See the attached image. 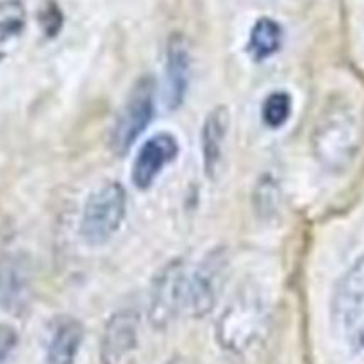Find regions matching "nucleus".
Returning <instances> with one entry per match:
<instances>
[{
    "label": "nucleus",
    "instance_id": "f257e3e1",
    "mask_svg": "<svg viewBox=\"0 0 364 364\" xmlns=\"http://www.w3.org/2000/svg\"><path fill=\"white\" fill-rule=\"evenodd\" d=\"M314 157L331 171L345 170L359 150V125L345 104H331L321 111L313 136Z\"/></svg>",
    "mask_w": 364,
    "mask_h": 364
},
{
    "label": "nucleus",
    "instance_id": "f03ea898",
    "mask_svg": "<svg viewBox=\"0 0 364 364\" xmlns=\"http://www.w3.org/2000/svg\"><path fill=\"white\" fill-rule=\"evenodd\" d=\"M332 314L346 350L353 357H364V257L357 259L339 281Z\"/></svg>",
    "mask_w": 364,
    "mask_h": 364
},
{
    "label": "nucleus",
    "instance_id": "7ed1b4c3",
    "mask_svg": "<svg viewBox=\"0 0 364 364\" xmlns=\"http://www.w3.org/2000/svg\"><path fill=\"white\" fill-rule=\"evenodd\" d=\"M266 311L254 293H241L227 307L216 327L220 345L232 353H243L261 338Z\"/></svg>",
    "mask_w": 364,
    "mask_h": 364
},
{
    "label": "nucleus",
    "instance_id": "20e7f679",
    "mask_svg": "<svg viewBox=\"0 0 364 364\" xmlns=\"http://www.w3.org/2000/svg\"><path fill=\"white\" fill-rule=\"evenodd\" d=\"M125 191L109 182L87 198L80 220V234L90 245H102L120 229L125 216Z\"/></svg>",
    "mask_w": 364,
    "mask_h": 364
},
{
    "label": "nucleus",
    "instance_id": "39448f33",
    "mask_svg": "<svg viewBox=\"0 0 364 364\" xmlns=\"http://www.w3.org/2000/svg\"><path fill=\"white\" fill-rule=\"evenodd\" d=\"M154 118V80L141 77L129 93L111 134V149L122 156L143 134Z\"/></svg>",
    "mask_w": 364,
    "mask_h": 364
},
{
    "label": "nucleus",
    "instance_id": "423d86ee",
    "mask_svg": "<svg viewBox=\"0 0 364 364\" xmlns=\"http://www.w3.org/2000/svg\"><path fill=\"white\" fill-rule=\"evenodd\" d=\"M186 275L184 264L181 261H171L157 273L150 289L149 316L150 323L157 328H163L171 323L175 314L178 313L182 300L186 296Z\"/></svg>",
    "mask_w": 364,
    "mask_h": 364
},
{
    "label": "nucleus",
    "instance_id": "0eeeda50",
    "mask_svg": "<svg viewBox=\"0 0 364 364\" xmlns=\"http://www.w3.org/2000/svg\"><path fill=\"white\" fill-rule=\"evenodd\" d=\"M138 314L118 311L104 328L100 359L102 364H129L138 346Z\"/></svg>",
    "mask_w": 364,
    "mask_h": 364
},
{
    "label": "nucleus",
    "instance_id": "6e6552de",
    "mask_svg": "<svg viewBox=\"0 0 364 364\" xmlns=\"http://www.w3.org/2000/svg\"><path fill=\"white\" fill-rule=\"evenodd\" d=\"M178 145L177 139L171 134H156L149 141L143 143L141 150L136 156L132 164V182L139 190H146L152 186L157 175L163 171L166 164L177 157Z\"/></svg>",
    "mask_w": 364,
    "mask_h": 364
},
{
    "label": "nucleus",
    "instance_id": "1a4fd4ad",
    "mask_svg": "<svg viewBox=\"0 0 364 364\" xmlns=\"http://www.w3.org/2000/svg\"><path fill=\"white\" fill-rule=\"evenodd\" d=\"M223 266H225V257L222 252H211L195 272L186 288V299L193 316H205L215 307Z\"/></svg>",
    "mask_w": 364,
    "mask_h": 364
},
{
    "label": "nucleus",
    "instance_id": "9d476101",
    "mask_svg": "<svg viewBox=\"0 0 364 364\" xmlns=\"http://www.w3.org/2000/svg\"><path fill=\"white\" fill-rule=\"evenodd\" d=\"M190 80V48L182 34H171L166 47V104L177 109Z\"/></svg>",
    "mask_w": 364,
    "mask_h": 364
},
{
    "label": "nucleus",
    "instance_id": "9b49d317",
    "mask_svg": "<svg viewBox=\"0 0 364 364\" xmlns=\"http://www.w3.org/2000/svg\"><path fill=\"white\" fill-rule=\"evenodd\" d=\"M84 331L79 320L72 316H61L52 327L47 346L48 364H73L82 345Z\"/></svg>",
    "mask_w": 364,
    "mask_h": 364
},
{
    "label": "nucleus",
    "instance_id": "f8f14e48",
    "mask_svg": "<svg viewBox=\"0 0 364 364\" xmlns=\"http://www.w3.org/2000/svg\"><path fill=\"white\" fill-rule=\"evenodd\" d=\"M227 131H229V113L225 107H216L208 114L202 131V154H204V170L209 178H216L220 164L223 159V145H225Z\"/></svg>",
    "mask_w": 364,
    "mask_h": 364
},
{
    "label": "nucleus",
    "instance_id": "ddd939ff",
    "mask_svg": "<svg viewBox=\"0 0 364 364\" xmlns=\"http://www.w3.org/2000/svg\"><path fill=\"white\" fill-rule=\"evenodd\" d=\"M282 29L275 20L261 18L250 33V52L257 59H266L281 48Z\"/></svg>",
    "mask_w": 364,
    "mask_h": 364
},
{
    "label": "nucleus",
    "instance_id": "4468645a",
    "mask_svg": "<svg viewBox=\"0 0 364 364\" xmlns=\"http://www.w3.org/2000/svg\"><path fill=\"white\" fill-rule=\"evenodd\" d=\"M26 27L22 0H0V45L18 36Z\"/></svg>",
    "mask_w": 364,
    "mask_h": 364
},
{
    "label": "nucleus",
    "instance_id": "2eb2a0df",
    "mask_svg": "<svg viewBox=\"0 0 364 364\" xmlns=\"http://www.w3.org/2000/svg\"><path fill=\"white\" fill-rule=\"evenodd\" d=\"M262 122L268 127L279 129L288 122L289 114H291V97L284 91H275L262 104Z\"/></svg>",
    "mask_w": 364,
    "mask_h": 364
},
{
    "label": "nucleus",
    "instance_id": "dca6fc26",
    "mask_svg": "<svg viewBox=\"0 0 364 364\" xmlns=\"http://www.w3.org/2000/svg\"><path fill=\"white\" fill-rule=\"evenodd\" d=\"M40 23L47 36H55V34L59 33L63 23V15L61 11H59L58 6H55V2H48V4L41 9Z\"/></svg>",
    "mask_w": 364,
    "mask_h": 364
},
{
    "label": "nucleus",
    "instance_id": "f3484780",
    "mask_svg": "<svg viewBox=\"0 0 364 364\" xmlns=\"http://www.w3.org/2000/svg\"><path fill=\"white\" fill-rule=\"evenodd\" d=\"M16 343H18V336H16L15 328L9 325H0V364H8L9 357L15 352Z\"/></svg>",
    "mask_w": 364,
    "mask_h": 364
},
{
    "label": "nucleus",
    "instance_id": "a211bd4d",
    "mask_svg": "<svg viewBox=\"0 0 364 364\" xmlns=\"http://www.w3.org/2000/svg\"><path fill=\"white\" fill-rule=\"evenodd\" d=\"M170 364H184V363H182V360H171Z\"/></svg>",
    "mask_w": 364,
    "mask_h": 364
}]
</instances>
